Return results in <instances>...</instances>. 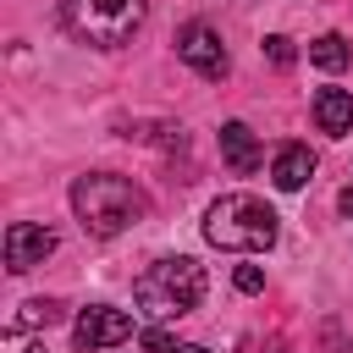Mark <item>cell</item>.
Wrapping results in <instances>:
<instances>
[{
    "instance_id": "cell-1",
    "label": "cell",
    "mask_w": 353,
    "mask_h": 353,
    "mask_svg": "<svg viewBox=\"0 0 353 353\" xmlns=\"http://www.w3.org/2000/svg\"><path fill=\"white\" fill-rule=\"evenodd\" d=\"M72 210H77L88 237H116V232H127V226H138L149 215V193L132 176L88 171V176L72 182Z\"/></svg>"
},
{
    "instance_id": "cell-2",
    "label": "cell",
    "mask_w": 353,
    "mask_h": 353,
    "mask_svg": "<svg viewBox=\"0 0 353 353\" xmlns=\"http://www.w3.org/2000/svg\"><path fill=\"white\" fill-rule=\"evenodd\" d=\"M199 298H204V265L188 254H165L132 281V303L143 320H182L199 309Z\"/></svg>"
},
{
    "instance_id": "cell-3",
    "label": "cell",
    "mask_w": 353,
    "mask_h": 353,
    "mask_svg": "<svg viewBox=\"0 0 353 353\" xmlns=\"http://www.w3.org/2000/svg\"><path fill=\"white\" fill-rule=\"evenodd\" d=\"M276 210L254 193H221L204 210V243L226 248V254H265L276 243Z\"/></svg>"
},
{
    "instance_id": "cell-4",
    "label": "cell",
    "mask_w": 353,
    "mask_h": 353,
    "mask_svg": "<svg viewBox=\"0 0 353 353\" xmlns=\"http://www.w3.org/2000/svg\"><path fill=\"white\" fill-rule=\"evenodd\" d=\"M149 17V0H61V22L72 39L94 50H121Z\"/></svg>"
},
{
    "instance_id": "cell-5",
    "label": "cell",
    "mask_w": 353,
    "mask_h": 353,
    "mask_svg": "<svg viewBox=\"0 0 353 353\" xmlns=\"http://www.w3.org/2000/svg\"><path fill=\"white\" fill-rule=\"evenodd\" d=\"M132 336V314L127 309H110V303H88L72 325V342L83 353H99V347H121Z\"/></svg>"
},
{
    "instance_id": "cell-6",
    "label": "cell",
    "mask_w": 353,
    "mask_h": 353,
    "mask_svg": "<svg viewBox=\"0 0 353 353\" xmlns=\"http://www.w3.org/2000/svg\"><path fill=\"white\" fill-rule=\"evenodd\" d=\"M176 55L199 72V77H226V44H221V33L210 28V22H188L182 33H176Z\"/></svg>"
},
{
    "instance_id": "cell-7",
    "label": "cell",
    "mask_w": 353,
    "mask_h": 353,
    "mask_svg": "<svg viewBox=\"0 0 353 353\" xmlns=\"http://www.w3.org/2000/svg\"><path fill=\"white\" fill-rule=\"evenodd\" d=\"M50 254H55V232H50V226H39V221H17V226L6 232V270H11V276L44 265Z\"/></svg>"
},
{
    "instance_id": "cell-8",
    "label": "cell",
    "mask_w": 353,
    "mask_h": 353,
    "mask_svg": "<svg viewBox=\"0 0 353 353\" xmlns=\"http://www.w3.org/2000/svg\"><path fill=\"white\" fill-rule=\"evenodd\" d=\"M309 176H314V149H309V143H281L276 160H270V182H276L281 193H298Z\"/></svg>"
},
{
    "instance_id": "cell-9",
    "label": "cell",
    "mask_w": 353,
    "mask_h": 353,
    "mask_svg": "<svg viewBox=\"0 0 353 353\" xmlns=\"http://www.w3.org/2000/svg\"><path fill=\"white\" fill-rule=\"evenodd\" d=\"M314 127L325 138H347V127H353V94L347 88H314Z\"/></svg>"
},
{
    "instance_id": "cell-10",
    "label": "cell",
    "mask_w": 353,
    "mask_h": 353,
    "mask_svg": "<svg viewBox=\"0 0 353 353\" xmlns=\"http://www.w3.org/2000/svg\"><path fill=\"white\" fill-rule=\"evenodd\" d=\"M221 154H226V165L237 171V176H248V171H259V160H265V149H259V138L243 127V121H226L221 127Z\"/></svg>"
},
{
    "instance_id": "cell-11",
    "label": "cell",
    "mask_w": 353,
    "mask_h": 353,
    "mask_svg": "<svg viewBox=\"0 0 353 353\" xmlns=\"http://www.w3.org/2000/svg\"><path fill=\"white\" fill-rule=\"evenodd\" d=\"M309 61H314L320 72H342V66L353 61V50H347V39H342V33H320V39L309 44Z\"/></svg>"
},
{
    "instance_id": "cell-12",
    "label": "cell",
    "mask_w": 353,
    "mask_h": 353,
    "mask_svg": "<svg viewBox=\"0 0 353 353\" xmlns=\"http://www.w3.org/2000/svg\"><path fill=\"white\" fill-rule=\"evenodd\" d=\"M61 314V303H50V298H28L17 314H11V325H6V336H22V331H39V325H50Z\"/></svg>"
},
{
    "instance_id": "cell-13",
    "label": "cell",
    "mask_w": 353,
    "mask_h": 353,
    "mask_svg": "<svg viewBox=\"0 0 353 353\" xmlns=\"http://www.w3.org/2000/svg\"><path fill=\"white\" fill-rule=\"evenodd\" d=\"M265 55H270V66H281V72L298 61V50H292V39H287V33H270V39H265Z\"/></svg>"
},
{
    "instance_id": "cell-14",
    "label": "cell",
    "mask_w": 353,
    "mask_h": 353,
    "mask_svg": "<svg viewBox=\"0 0 353 353\" xmlns=\"http://www.w3.org/2000/svg\"><path fill=\"white\" fill-rule=\"evenodd\" d=\"M232 281H237V292H259V287H265V270H259V265H237Z\"/></svg>"
},
{
    "instance_id": "cell-15",
    "label": "cell",
    "mask_w": 353,
    "mask_h": 353,
    "mask_svg": "<svg viewBox=\"0 0 353 353\" xmlns=\"http://www.w3.org/2000/svg\"><path fill=\"white\" fill-rule=\"evenodd\" d=\"M143 347H149V353H171V347H176V342H171V336H165V331H143Z\"/></svg>"
},
{
    "instance_id": "cell-16",
    "label": "cell",
    "mask_w": 353,
    "mask_h": 353,
    "mask_svg": "<svg viewBox=\"0 0 353 353\" xmlns=\"http://www.w3.org/2000/svg\"><path fill=\"white\" fill-rule=\"evenodd\" d=\"M336 210H342V215H353V188H342V193H336Z\"/></svg>"
},
{
    "instance_id": "cell-17",
    "label": "cell",
    "mask_w": 353,
    "mask_h": 353,
    "mask_svg": "<svg viewBox=\"0 0 353 353\" xmlns=\"http://www.w3.org/2000/svg\"><path fill=\"white\" fill-rule=\"evenodd\" d=\"M171 353H210V347H199V342H176Z\"/></svg>"
},
{
    "instance_id": "cell-18",
    "label": "cell",
    "mask_w": 353,
    "mask_h": 353,
    "mask_svg": "<svg viewBox=\"0 0 353 353\" xmlns=\"http://www.w3.org/2000/svg\"><path fill=\"white\" fill-rule=\"evenodd\" d=\"M17 353H44V347H33V342H22V347H17Z\"/></svg>"
}]
</instances>
